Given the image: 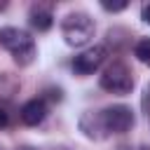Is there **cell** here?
Returning <instances> with one entry per match:
<instances>
[{
  "instance_id": "obj_1",
  "label": "cell",
  "mask_w": 150,
  "mask_h": 150,
  "mask_svg": "<svg viewBox=\"0 0 150 150\" xmlns=\"http://www.w3.org/2000/svg\"><path fill=\"white\" fill-rule=\"evenodd\" d=\"M0 47L7 49L12 54V59L19 63V66H28L33 63L38 49H35V40L21 30V28H14V26H5L0 28Z\"/></svg>"
},
{
  "instance_id": "obj_2",
  "label": "cell",
  "mask_w": 150,
  "mask_h": 150,
  "mask_svg": "<svg viewBox=\"0 0 150 150\" xmlns=\"http://www.w3.org/2000/svg\"><path fill=\"white\" fill-rule=\"evenodd\" d=\"M94 19L84 12H70L63 21H61V35H63V42L68 47H87L91 40H94Z\"/></svg>"
},
{
  "instance_id": "obj_3",
  "label": "cell",
  "mask_w": 150,
  "mask_h": 150,
  "mask_svg": "<svg viewBox=\"0 0 150 150\" xmlns=\"http://www.w3.org/2000/svg\"><path fill=\"white\" fill-rule=\"evenodd\" d=\"M98 84H101V89H105L108 94L127 96V94L134 89V75H131V70L127 68V63L112 61V63L101 73Z\"/></svg>"
},
{
  "instance_id": "obj_4",
  "label": "cell",
  "mask_w": 150,
  "mask_h": 150,
  "mask_svg": "<svg viewBox=\"0 0 150 150\" xmlns=\"http://www.w3.org/2000/svg\"><path fill=\"white\" fill-rule=\"evenodd\" d=\"M98 117H101V127L105 131V136L110 134H127L136 117H134V110L124 103H115V105H108L103 110H98Z\"/></svg>"
},
{
  "instance_id": "obj_5",
  "label": "cell",
  "mask_w": 150,
  "mask_h": 150,
  "mask_svg": "<svg viewBox=\"0 0 150 150\" xmlns=\"http://www.w3.org/2000/svg\"><path fill=\"white\" fill-rule=\"evenodd\" d=\"M105 56H108V49H105L103 45H94V47L82 49V52L73 59L70 68L75 70V75H91L94 70L101 68V63L105 61Z\"/></svg>"
},
{
  "instance_id": "obj_6",
  "label": "cell",
  "mask_w": 150,
  "mask_h": 150,
  "mask_svg": "<svg viewBox=\"0 0 150 150\" xmlns=\"http://www.w3.org/2000/svg\"><path fill=\"white\" fill-rule=\"evenodd\" d=\"M47 110H49V108H47V101L40 96V98L26 101V103L21 105V110H19V117H21V122H23L26 127H38V124L45 122Z\"/></svg>"
},
{
  "instance_id": "obj_7",
  "label": "cell",
  "mask_w": 150,
  "mask_h": 150,
  "mask_svg": "<svg viewBox=\"0 0 150 150\" xmlns=\"http://www.w3.org/2000/svg\"><path fill=\"white\" fill-rule=\"evenodd\" d=\"M28 23H30L35 30L45 33V30L52 28V23H54V14H52V9L45 7V5H33L30 12H28Z\"/></svg>"
},
{
  "instance_id": "obj_8",
  "label": "cell",
  "mask_w": 150,
  "mask_h": 150,
  "mask_svg": "<svg viewBox=\"0 0 150 150\" xmlns=\"http://www.w3.org/2000/svg\"><path fill=\"white\" fill-rule=\"evenodd\" d=\"M80 129H82V134H84L87 138H94V141L105 138V131H103V127H101V117H98V112L87 110V112L80 117Z\"/></svg>"
},
{
  "instance_id": "obj_9",
  "label": "cell",
  "mask_w": 150,
  "mask_h": 150,
  "mask_svg": "<svg viewBox=\"0 0 150 150\" xmlns=\"http://www.w3.org/2000/svg\"><path fill=\"white\" fill-rule=\"evenodd\" d=\"M134 56H136L141 63L150 66V38H138V40L134 42Z\"/></svg>"
},
{
  "instance_id": "obj_10",
  "label": "cell",
  "mask_w": 150,
  "mask_h": 150,
  "mask_svg": "<svg viewBox=\"0 0 150 150\" xmlns=\"http://www.w3.org/2000/svg\"><path fill=\"white\" fill-rule=\"evenodd\" d=\"M101 7L105 12H122V9H127V2L124 0L122 2H101Z\"/></svg>"
},
{
  "instance_id": "obj_11",
  "label": "cell",
  "mask_w": 150,
  "mask_h": 150,
  "mask_svg": "<svg viewBox=\"0 0 150 150\" xmlns=\"http://www.w3.org/2000/svg\"><path fill=\"white\" fill-rule=\"evenodd\" d=\"M141 108H143V112L150 117V84L145 87V91H143V96H141Z\"/></svg>"
},
{
  "instance_id": "obj_12",
  "label": "cell",
  "mask_w": 150,
  "mask_h": 150,
  "mask_svg": "<svg viewBox=\"0 0 150 150\" xmlns=\"http://www.w3.org/2000/svg\"><path fill=\"white\" fill-rule=\"evenodd\" d=\"M141 19H143L145 23H150V2H145V5L141 7Z\"/></svg>"
},
{
  "instance_id": "obj_13",
  "label": "cell",
  "mask_w": 150,
  "mask_h": 150,
  "mask_svg": "<svg viewBox=\"0 0 150 150\" xmlns=\"http://www.w3.org/2000/svg\"><path fill=\"white\" fill-rule=\"evenodd\" d=\"M7 122H9V117H7V112L0 108V129H5V127H7Z\"/></svg>"
},
{
  "instance_id": "obj_14",
  "label": "cell",
  "mask_w": 150,
  "mask_h": 150,
  "mask_svg": "<svg viewBox=\"0 0 150 150\" xmlns=\"http://www.w3.org/2000/svg\"><path fill=\"white\" fill-rule=\"evenodd\" d=\"M16 150H38V148H33V145H21V148H16Z\"/></svg>"
}]
</instances>
